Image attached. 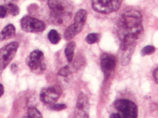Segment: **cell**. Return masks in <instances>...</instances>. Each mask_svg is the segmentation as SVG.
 <instances>
[{"mask_svg": "<svg viewBox=\"0 0 158 118\" xmlns=\"http://www.w3.org/2000/svg\"><path fill=\"white\" fill-rule=\"evenodd\" d=\"M64 13L59 12L51 10L49 16L50 20L55 25H59L63 22V16Z\"/></svg>", "mask_w": 158, "mask_h": 118, "instance_id": "cell-15", "label": "cell"}, {"mask_svg": "<svg viewBox=\"0 0 158 118\" xmlns=\"http://www.w3.org/2000/svg\"><path fill=\"white\" fill-rule=\"evenodd\" d=\"M100 60L101 69L106 79H107L115 68L116 66L115 58L111 54L105 53L100 56Z\"/></svg>", "mask_w": 158, "mask_h": 118, "instance_id": "cell-8", "label": "cell"}, {"mask_svg": "<svg viewBox=\"0 0 158 118\" xmlns=\"http://www.w3.org/2000/svg\"><path fill=\"white\" fill-rule=\"evenodd\" d=\"M76 43L74 41H70L67 44L64 49V54L67 61L71 62L73 60L76 48Z\"/></svg>", "mask_w": 158, "mask_h": 118, "instance_id": "cell-13", "label": "cell"}, {"mask_svg": "<svg viewBox=\"0 0 158 118\" xmlns=\"http://www.w3.org/2000/svg\"><path fill=\"white\" fill-rule=\"evenodd\" d=\"M122 0H91L92 6L95 11L103 14H109L117 11Z\"/></svg>", "mask_w": 158, "mask_h": 118, "instance_id": "cell-3", "label": "cell"}, {"mask_svg": "<svg viewBox=\"0 0 158 118\" xmlns=\"http://www.w3.org/2000/svg\"><path fill=\"white\" fill-rule=\"evenodd\" d=\"M67 105L64 104H58L51 105L50 108L51 109L55 111H60L66 109Z\"/></svg>", "mask_w": 158, "mask_h": 118, "instance_id": "cell-22", "label": "cell"}, {"mask_svg": "<svg viewBox=\"0 0 158 118\" xmlns=\"http://www.w3.org/2000/svg\"><path fill=\"white\" fill-rule=\"evenodd\" d=\"M22 118H30L27 116H23V117H22Z\"/></svg>", "mask_w": 158, "mask_h": 118, "instance_id": "cell-27", "label": "cell"}, {"mask_svg": "<svg viewBox=\"0 0 158 118\" xmlns=\"http://www.w3.org/2000/svg\"><path fill=\"white\" fill-rule=\"evenodd\" d=\"M62 92V90L59 85L49 87L46 89H43L41 91L40 100L45 104H52L57 101Z\"/></svg>", "mask_w": 158, "mask_h": 118, "instance_id": "cell-7", "label": "cell"}, {"mask_svg": "<svg viewBox=\"0 0 158 118\" xmlns=\"http://www.w3.org/2000/svg\"><path fill=\"white\" fill-rule=\"evenodd\" d=\"M20 24L23 30L28 33H40L45 28V24L43 21L30 16L23 17L21 20Z\"/></svg>", "mask_w": 158, "mask_h": 118, "instance_id": "cell-5", "label": "cell"}, {"mask_svg": "<svg viewBox=\"0 0 158 118\" xmlns=\"http://www.w3.org/2000/svg\"><path fill=\"white\" fill-rule=\"evenodd\" d=\"M155 47L152 45H147L145 46L141 50L140 55L142 56L151 55L155 51Z\"/></svg>", "mask_w": 158, "mask_h": 118, "instance_id": "cell-20", "label": "cell"}, {"mask_svg": "<svg viewBox=\"0 0 158 118\" xmlns=\"http://www.w3.org/2000/svg\"><path fill=\"white\" fill-rule=\"evenodd\" d=\"M10 70L13 74H16L18 70L17 65L16 63H12L10 66Z\"/></svg>", "mask_w": 158, "mask_h": 118, "instance_id": "cell-25", "label": "cell"}, {"mask_svg": "<svg viewBox=\"0 0 158 118\" xmlns=\"http://www.w3.org/2000/svg\"><path fill=\"white\" fill-rule=\"evenodd\" d=\"M100 35L97 33H91L85 37L86 42L89 44H93L98 42L100 39Z\"/></svg>", "mask_w": 158, "mask_h": 118, "instance_id": "cell-18", "label": "cell"}, {"mask_svg": "<svg viewBox=\"0 0 158 118\" xmlns=\"http://www.w3.org/2000/svg\"><path fill=\"white\" fill-rule=\"evenodd\" d=\"M142 19V14L137 10H130L123 13L117 23L120 35H122V37L127 34L141 36L144 32Z\"/></svg>", "mask_w": 158, "mask_h": 118, "instance_id": "cell-1", "label": "cell"}, {"mask_svg": "<svg viewBox=\"0 0 158 118\" xmlns=\"http://www.w3.org/2000/svg\"><path fill=\"white\" fill-rule=\"evenodd\" d=\"M7 12L5 6L0 5V18H3L6 16Z\"/></svg>", "mask_w": 158, "mask_h": 118, "instance_id": "cell-23", "label": "cell"}, {"mask_svg": "<svg viewBox=\"0 0 158 118\" xmlns=\"http://www.w3.org/2000/svg\"><path fill=\"white\" fill-rule=\"evenodd\" d=\"M70 74V68L66 65L60 68L58 71L57 74L60 76L66 78Z\"/></svg>", "mask_w": 158, "mask_h": 118, "instance_id": "cell-21", "label": "cell"}, {"mask_svg": "<svg viewBox=\"0 0 158 118\" xmlns=\"http://www.w3.org/2000/svg\"><path fill=\"white\" fill-rule=\"evenodd\" d=\"M48 5L51 10L59 12H64V7L60 1L48 0Z\"/></svg>", "mask_w": 158, "mask_h": 118, "instance_id": "cell-14", "label": "cell"}, {"mask_svg": "<svg viewBox=\"0 0 158 118\" xmlns=\"http://www.w3.org/2000/svg\"><path fill=\"white\" fill-rule=\"evenodd\" d=\"M87 18L86 11L83 9H80L74 16V23L84 26Z\"/></svg>", "mask_w": 158, "mask_h": 118, "instance_id": "cell-12", "label": "cell"}, {"mask_svg": "<svg viewBox=\"0 0 158 118\" xmlns=\"http://www.w3.org/2000/svg\"><path fill=\"white\" fill-rule=\"evenodd\" d=\"M5 6L7 12L11 15L15 16L19 14V8L16 5L10 2L6 4Z\"/></svg>", "mask_w": 158, "mask_h": 118, "instance_id": "cell-17", "label": "cell"}, {"mask_svg": "<svg viewBox=\"0 0 158 118\" xmlns=\"http://www.w3.org/2000/svg\"><path fill=\"white\" fill-rule=\"evenodd\" d=\"M4 92V88L3 85L0 83V98L2 96Z\"/></svg>", "mask_w": 158, "mask_h": 118, "instance_id": "cell-26", "label": "cell"}, {"mask_svg": "<svg viewBox=\"0 0 158 118\" xmlns=\"http://www.w3.org/2000/svg\"><path fill=\"white\" fill-rule=\"evenodd\" d=\"M84 26L73 23L69 25L64 31V37L66 41H69L74 38L83 30Z\"/></svg>", "mask_w": 158, "mask_h": 118, "instance_id": "cell-9", "label": "cell"}, {"mask_svg": "<svg viewBox=\"0 0 158 118\" xmlns=\"http://www.w3.org/2000/svg\"><path fill=\"white\" fill-rule=\"evenodd\" d=\"M19 47L17 42H13L0 49V72L5 69L12 60Z\"/></svg>", "mask_w": 158, "mask_h": 118, "instance_id": "cell-4", "label": "cell"}, {"mask_svg": "<svg viewBox=\"0 0 158 118\" xmlns=\"http://www.w3.org/2000/svg\"><path fill=\"white\" fill-rule=\"evenodd\" d=\"M48 38L52 44H56L61 39V36L57 31L54 29L51 30L48 35Z\"/></svg>", "mask_w": 158, "mask_h": 118, "instance_id": "cell-16", "label": "cell"}, {"mask_svg": "<svg viewBox=\"0 0 158 118\" xmlns=\"http://www.w3.org/2000/svg\"><path fill=\"white\" fill-rule=\"evenodd\" d=\"M26 63L33 71L38 70L43 71L46 69V65L44 62V53L38 50H34L30 54L26 59Z\"/></svg>", "mask_w": 158, "mask_h": 118, "instance_id": "cell-6", "label": "cell"}, {"mask_svg": "<svg viewBox=\"0 0 158 118\" xmlns=\"http://www.w3.org/2000/svg\"><path fill=\"white\" fill-rule=\"evenodd\" d=\"M114 106L117 113L112 114L110 118H137L138 108L133 102L125 99H121L115 101Z\"/></svg>", "mask_w": 158, "mask_h": 118, "instance_id": "cell-2", "label": "cell"}, {"mask_svg": "<svg viewBox=\"0 0 158 118\" xmlns=\"http://www.w3.org/2000/svg\"><path fill=\"white\" fill-rule=\"evenodd\" d=\"M158 68L156 67L155 69L153 71L152 75L155 82L157 84L158 80Z\"/></svg>", "mask_w": 158, "mask_h": 118, "instance_id": "cell-24", "label": "cell"}, {"mask_svg": "<svg viewBox=\"0 0 158 118\" xmlns=\"http://www.w3.org/2000/svg\"><path fill=\"white\" fill-rule=\"evenodd\" d=\"M15 34V28L11 24L5 26L0 32V41H3L13 38Z\"/></svg>", "mask_w": 158, "mask_h": 118, "instance_id": "cell-10", "label": "cell"}, {"mask_svg": "<svg viewBox=\"0 0 158 118\" xmlns=\"http://www.w3.org/2000/svg\"><path fill=\"white\" fill-rule=\"evenodd\" d=\"M89 106V101L86 96L82 92L80 93L78 97L77 102V109L88 111Z\"/></svg>", "mask_w": 158, "mask_h": 118, "instance_id": "cell-11", "label": "cell"}, {"mask_svg": "<svg viewBox=\"0 0 158 118\" xmlns=\"http://www.w3.org/2000/svg\"><path fill=\"white\" fill-rule=\"evenodd\" d=\"M30 118H43L40 112L36 108L29 107L27 110V116Z\"/></svg>", "mask_w": 158, "mask_h": 118, "instance_id": "cell-19", "label": "cell"}]
</instances>
